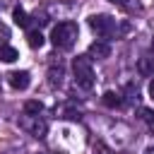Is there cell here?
<instances>
[{
	"mask_svg": "<svg viewBox=\"0 0 154 154\" xmlns=\"http://www.w3.org/2000/svg\"><path fill=\"white\" fill-rule=\"evenodd\" d=\"M77 41V24L75 22H60L51 31V43L55 48H70Z\"/></svg>",
	"mask_w": 154,
	"mask_h": 154,
	"instance_id": "obj_1",
	"label": "cell"
},
{
	"mask_svg": "<svg viewBox=\"0 0 154 154\" xmlns=\"http://www.w3.org/2000/svg\"><path fill=\"white\" fill-rule=\"evenodd\" d=\"M75 70V82L82 89H91L94 87V70H91V58L89 55H77L72 63Z\"/></svg>",
	"mask_w": 154,
	"mask_h": 154,
	"instance_id": "obj_2",
	"label": "cell"
},
{
	"mask_svg": "<svg viewBox=\"0 0 154 154\" xmlns=\"http://www.w3.org/2000/svg\"><path fill=\"white\" fill-rule=\"evenodd\" d=\"M89 26L91 31H96L99 36H111L116 31V19L108 14H91L89 17Z\"/></svg>",
	"mask_w": 154,
	"mask_h": 154,
	"instance_id": "obj_3",
	"label": "cell"
},
{
	"mask_svg": "<svg viewBox=\"0 0 154 154\" xmlns=\"http://www.w3.org/2000/svg\"><path fill=\"white\" fill-rule=\"evenodd\" d=\"M19 125H22L26 132H31L34 137H43L46 130H48V123H46L43 118H38V116H24V118L19 120Z\"/></svg>",
	"mask_w": 154,
	"mask_h": 154,
	"instance_id": "obj_4",
	"label": "cell"
},
{
	"mask_svg": "<svg viewBox=\"0 0 154 154\" xmlns=\"http://www.w3.org/2000/svg\"><path fill=\"white\" fill-rule=\"evenodd\" d=\"M108 55H111V46L106 41H94L89 46V58L91 60H106Z\"/></svg>",
	"mask_w": 154,
	"mask_h": 154,
	"instance_id": "obj_5",
	"label": "cell"
},
{
	"mask_svg": "<svg viewBox=\"0 0 154 154\" xmlns=\"http://www.w3.org/2000/svg\"><path fill=\"white\" fill-rule=\"evenodd\" d=\"M7 82H10V87H14V89H26V87H29V72H26V70H14V72L7 75Z\"/></svg>",
	"mask_w": 154,
	"mask_h": 154,
	"instance_id": "obj_6",
	"label": "cell"
},
{
	"mask_svg": "<svg viewBox=\"0 0 154 154\" xmlns=\"http://www.w3.org/2000/svg\"><path fill=\"white\" fill-rule=\"evenodd\" d=\"M137 70H140V75L152 77L154 75V58H140L137 60Z\"/></svg>",
	"mask_w": 154,
	"mask_h": 154,
	"instance_id": "obj_7",
	"label": "cell"
},
{
	"mask_svg": "<svg viewBox=\"0 0 154 154\" xmlns=\"http://www.w3.org/2000/svg\"><path fill=\"white\" fill-rule=\"evenodd\" d=\"M17 58H19V53L14 46H0V60L2 63H14Z\"/></svg>",
	"mask_w": 154,
	"mask_h": 154,
	"instance_id": "obj_8",
	"label": "cell"
},
{
	"mask_svg": "<svg viewBox=\"0 0 154 154\" xmlns=\"http://www.w3.org/2000/svg\"><path fill=\"white\" fill-rule=\"evenodd\" d=\"M26 41H29V46H31V48H41L46 38H43V34H41V31H36V29H34V31H29V34H26Z\"/></svg>",
	"mask_w": 154,
	"mask_h": 154,
	"instance_id": "obj_9",
	"label": "cell"
},
{
	"mask_svg": "<svg viewBox=\"0 0 154 154\" xmlns=\"http://www.w3.org/2000/svg\"><path fill=\"white\" fill-rule=\"evenodd\" d=\"M103 103H106L108 108H118V106L123 103V99H120V94H116V91H106V94H103Z\"/></svg>",
	"mask_w": 154,
	"mask_h": 154,
	"instance_id": "obj_10",
	"label": "cell"
},
{
	"mask_svg": "<svg viewBox=\"0 0 154 154\" xmlns=\"http://www.w3.org/2000/svg\"><path fill=\"white\" fill-rule=\"evenodd\" d=\"M12 19H14V24H17V26H22V29H26V26H29V17H26V12H24V10H19V7L12 12Z\"/></svg>",
	"mask_w": 154,
	"mask_h": 154,
	"instance_id": "obj_11",
	"label": "cell"
},
{
	"mask_svg": "<svg viewBox=\"0 0 154 154\" xmlns=\"http://www.w3.org/2000/svg\"><path fill=\"white\" fill-rule=\"evenodd\" d=\"M41 111H43V103H41V101H34V99H31V101L24 103V113H26V116H38Z\"/></svg>",
	"mask_w": 154,
	"mask_h": 154,
	"instance_id": "obj_12",
	"label": "cell"
},
{
	"mask_svg": "<svg viewBox=\"0 0 154 154\" xmlns=\"http://www.w3.org/2000/svg\"><path fill=\"white\" fill-rule=\"evenodd\" d=\"M48 77H51V84H53V87H55V84H60V82H63V79H60V77H63V67H58V70H55V67H51Z\"/></svg>",
	"mask_w": 154,
	"mask_h": 154,
	"instance_id": "obj_13",
	"label": "cell"
},
{
	"mask_svg": "<svg viewBox=\"0 0 154 154\" xmlns=\"http://www.w3.org/2000/svg\"><path fill=\"white\" fill-rule=\"evenodd\" d=\"M140 113H142V118H144L147 123H154V113H152V111H147V108H142Z\"/></svg>",
	"mask_w": 154,
	"mask_h": 154,
	"instance_id": "obj_14",
	"label": "cell"
},
{
	"mask_svg": "<svg viewBox=\"0 0 154 154\" xmlns=\"http://www.w3.org/2000/svg\"><path fill=\"white\" fill-rule=\"evenodd\" d=\"M149 96H152V99H154V79H152V82H149Z\"/></svg>",
	"mask_w": 154,
	"mask_h": 154,
	"instance_id": "obj_15",
	"label": "cell"
},
{
	"mask_svg": "<svg viewBox=\"0 0 154 154\" xmlns=\"http://www.w3.org/2000/svg\"><path fill=\"white\" fill-rule=\"evenodd\" d=\"M144 154H154V144H149V147L144 149Z\"/></svg>",
	"mask_w": 154,
	"mask_h": 154,
	"instance_id": "obj_16",
	"label": "cell"
},
{
	"mask_svg": "<svg viewBox=\"0 0 154 154\" xmlns=\"http://www.w3.org/2000/svg\"><path fill=\"white\" fill-rule=\"evenodd\" d=\"M152 51H154V38H152Z\"/></svg>",
	"mask_w": 154,
	"mask_h": 154,
	"instance_id": "obj_17",
	"label": "cell"
},
{
	"mask_svg": "<svg viewBox=\"0 0 154 154\" xmlns=\"http://www.w3.org/2000/svg\"><path fill=\"white\" fill-rule=\"evenodd\" d=\"M111 2H123V0H111Z\"/></svg>",
	"mask_w": 154,
	"mask_h": 154,
	"instance_id": "obj_18",
	"label": "cell"
}]
</instances>
